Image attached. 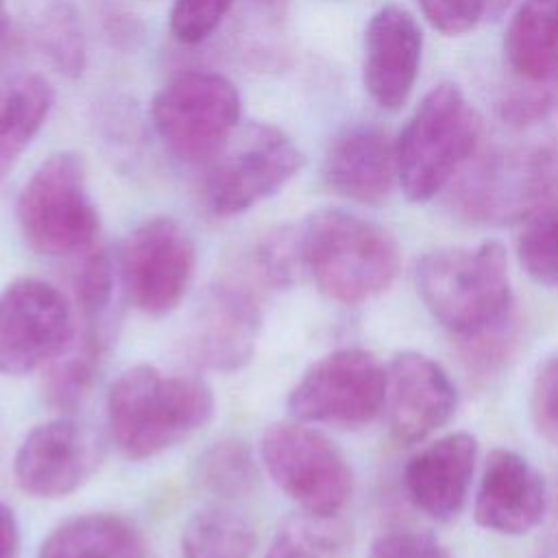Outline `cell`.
<instances>
[{
	"instance_id": "33",
	"label": "cell",
	"mask_w": 558,
	"mask_h": 558,
	"mask_svg": "<svg viewBox=\"0 0 558 558\" xmlns=\"http://www.w3.org/2000/svg\"><path fill=\"white\" fill-rule=\"evenodd\" d=\"M233 0H174L170 11V31L181 44H198L207 39Z\"/></svg>"
},
{
	"instance_id": "6",
	"label": "cell",
	"mask_w": 558,
	"mask_h": 558,
	"mask_svg": "<svg viewBox=\"0 0 558 558\" xmlns=\"http://www.w3.org/2000/svg\"><path fill=\"white\" fill-rule=\"evenodd\" d=\"M15 218L24 242L39 255L78 257L96 246L98 211L78 153L50 155L24 183Z\"/></svg>"
},
{
	"instance_id": "22",
	"label": "cell",
	"mask_w": 558,
	"mask_h": 558,
	"mask_svg": "<svg viewBox=\"0 0 558 558\" xmlns=\"http://www.w3.org/2000/svg\"><path fill=\"white\" fill-rule=\"evenodd\" d=\"M37 558H144L140 532L122 517L96 512L59 525Z\"/></svg>"
},
{
	"instance_id": "28",
	"label": "cell",
	"mask_w": 558,
	"mask_h": 558,
	"mask_svg": "<svg viewBox=\"0 0 558 558\" xmlns=\"http://www.w3.org/2000/svg\"><path fill=\"white\" fill-rule=\"evenodd\" d=\"M116 286H120L116 262H111V257L100 246L78 255L72 275V290L83 320H107Z\"/></svg>"
},
{
	"instance_id": "24",
	"label": "cell",
	"mask_w": 558,
	"mask_h": 558,
	"mask_svg": "<svg viewBox=\"0 0 558 558\" xmlns=\"http://www.w3.org/2000/svg\"><path fill=\"white\" fill-rule=\"evenodd\" d=\"M54 92L44 76L28 74L0 89V181L41 129Z\"/></svg>"
},
{
	"instance_id": "12",
	"label": "cell",
	"mask_w": 558,
	"mask_h": 558,
	"mask_svg": "<svg viewBox=\"0 0 558 558\" xmlns=\"http://www.w3.org/2000/svg\"><path fill=\"white\" fill-rule=\"evenodd\" d=\"M74 316L63 292L35 277L0 292V375H26L46 366L72 338Z\"/></svg>"
},
{
	"instance_id": "37",
	"label": "cell",
	"mask_w": 558,
	"mask_h": 558,
	"mask_svg": "<svg viewBox=\"0 0 558 558\" xmlns=\"http://www.w3.org/2000/svg\"><path fill=\"white\" fill-rule=\"evenodd\" d=\"M20 527L13 510L0 501V558H17Z\"/></svg>"
},
{
	"instance_id": "9",
	"label": "cell",
	"mask_w": 558,
	"mask_h": 558,
	"mask_svg": "<svg viewBox=\"0 0 558 558\" xmlns=\"http://www.w3.org/2000/svg\"><path fill=\"white\" fill-rule=\"evenodd\" d=\"M113 262L126 301L148 316H166L194 277L196 246L174 218L155 216L126 233Z\"/></svg>"
},
{
	"instance_id": "23",
	"label": "cell",
	"mask_w": 558,
	"mask_h": 558,
	"mask_svg": "<svg viewBox=\"0 0 558 558\" xmlns=\"http://www.w3.org/2000/svg\"><path fill=\"white\" fill-rule=\"evenodd\" d=\"M26 31L57 72L76 78L85 70V35L74 0H22Z\"/></svg>"
},
{
	"instance_id": "3",
	"label": "cell",
	"mask_w": 558,
	"mask_h": 558,
	"mask_svg": "<svg viewBox=\"0 0 558 558\" xmlns=\"http://www.w3.org/2000/svg\"><path fill=\"white\" fill-rule=\"evenodd\" d=\"M305 275L336 303L357 305L397 277L399 246L379 225L344 211L318 209L299 227Z\"/></svg>"
},
{
	"instance_id": "19",
	"label": "cell",
	"mask_w": 558,
	"mask_h": 558,
	"mask_svg": "<svg viewBox=\"0 0 558 558\" xmlns=\"http://www.w3.org/2000/svg\"><path fill=\"white\" fill-rule=\"evenodd\" d=\"M477 440L466 432L447 434L414 453L403 471L410 499L438 521L453 519L473 477Z\"/></svg>"
},
{
	"instance_id": "29",
	"label": "cell",
	"mask_w": 558,
	"mask_h": 558,
	"mask_svg": "<svg viewBox=\"0 0 558 558\" xmlns=\"http://www.w3.org/2000/svg\"><path fill=\"white\" fill-rule=\"evenodd\" d=\"M517 253L534 281L558 286V198L525 220Z\"/></svg>"
},
{
	"instance_id": "8",
	"label": "cell",
	"mask_w": 558,
	"mask_h": 558,
	"mask_svg": "<svg viewBox=\"0 0 558 558\" xmlns=\"http://www.w3.org/2000/svg\"><path fill=\"white\" fill-rule=\"evenodd\" d=\"M150 118L168 150L185 163H209L240 120V94L214 72H183L153 98Z\"/></svg>"
},
{
	"instance_id": "35",
	"label": "cell",
	"mask_w": 558,
	"mask_h": 558,
	"mask_svg": "<svg viewBox=\"0 0 558 558\" xmlns=\"http://www.w3.org/2000/svg\"><path fill=\"white\" fill-rule=\"evenodd\" d=\"M514 320L504 327H497L488 333L462 340V353L469 368L482 377L495 373L512 353L514 347Z\"/></svg>"
},
{
	"instance_id": "38",
	"label": "cell",
	"mask_w": 558,
	"mask_h": 558,
	"mask_svg": "<svg viewBox=\"0 0 558 558\" xmlns=\"http://www.w3.org/2000/svg\"><path fill=\"white\" fill-rule=\"evenodd\" d=\"M4 28H7V7H4V0H0V41L4 37Z\"/></svg>"
},
{
	"instance_id": "1",
	"label": "cell",
	"mask_w": 558,
	"mask_h": 558,
	"mask_svg": "<svg viewBox=\"0 0 558 558\" xmlns=\"http://www.w3.org/2000/svg\"><path fill=\"white\" fill-rule=\"evenodd\" d=\"M214 414L211 388L194 375H166L150 364L124 371L107 395L116 445L133 460L153 458L185 440Z\"/></svg>"
},
{
	"instance_id": "32",
	"label": "cell",
	"mask_w": 558,
	"mask_h": 558,
	"mask_svg": "<svg viewBox=\"0 0 558 558\" xmlns=\"http://www.w3.org/2000/svg\"><path fill=\"white\" fill-rule=\"evenodd\" d=\"M501 118L514 126L549 124L558 137V81L549 85H536L527 92L510 94L499 105Z\"/></svg>"
},
{
	"instance_id": "13",
	"label": "cell",
	"mask_w": 558,
	"mask_h": 558,
	"mask_svg": "<svg viewBox=\"0 0 558 558\" xmlns=\"http://www.w3.org/2000/svg\"><path fill=\"white\" fill-rule=\"evenodd\" d=\"M262 329L259 290L242 277L209 286L190 320L185 347L194 364L220 373L244 368Z\"/></svg>"
},
{
	"instance_id": "20",
	"label": "cell",
	"mask_w": 558,
	"mask_h": 558,
	"mask_svg": "<svg viewBox=\"0 0 558 558\" xmlns=\"http://www.w3.org/2000/svg\"><path fill=\"white\" fill-rule=\"evenodd\" d=\"M504 54L510 70L530 85L558 81V0H523L514 11Z\"/></svg>"
},
{
	"instance_id": "11",
	"label": "cell",
	"mask_w": 558,
	"mask_h": 558,
	"mask_svg": "<svg viewBox=\"0 0 558 558\" xmlns=\"http://www.w3.org/2000/svg\"><path fill=\"white\" fill-rule=\"evenodd\" d=\"M386 403V371L364 349H338L312 364L288 397L301 423L364 425Z\"/></svg>"
},
{
	"instance_id": "31",
	"label": "cell",
	"mask_w": 558,
	"mask_h": 558,
	"mask_svg": "<svg viewBox=\"0 0 558 558\" xmlns=\"http://www.w3.org/2000/svg\"><path fill=\"white\" fill-rule=\"evenodd\" d=\"M425 20L442 35L471 31L482 20L501 15L514 0H416Z\"/></svg>"
},
{
	"instance_id": "18",
	"label": "cell",
	"mask_w": 558,
	"mask_h": 558,
	"mask_svg": "<svg viewBox=\"0 0 558 558\" xmlns=\"http://www.w3.org/2000/svg\"><path fill=\"white\" fill-rule=\"evenodd\" d=\"M397 153L388 133L371 122L344 126L323 159L325 185L349 201L377 205L392 192Z\"/></svg>"
},
{
	"instance_id": "21",
	"label": "cell",
	"mask_w": 558,
	"mask_h": 558,
	"mask_svg": "<svg viewBox=\"0 0 558 558\" xmlns=\"http://www.w3.org/2000/svg\"><path fill=\"white\" fill-rule=\"evenodd\" d=\"M107 349L105 323L83 320V327H74L65 347L46 364L41 377V397L46 405L63 414L74 412L89 395Z\"/></svg>"
},
{
	"instance_id": "26",
	"label": "cell",
	"mask_w": 558,
	"mask_h": 558,
	"mask_svg": "<svg viewBox=\"0 0 558 558\" xmlns=\"http://www.w3.org/2000/svg\"><path fill=\"white\" fill-rule=\"evenodd\" d=\"M194 482L211 497L244 499L259 488L262 475L251 447L244 440L225 438L196 458Z\"/></svg>"
},
{
	"instance_id": "4",
	"label": "cell",
	"mask_w": 558,
	"mask_h": 558,
	"mask_svg": "<svg viewBox=\"0 0 558 558\" xmlns=\"http://www.w3.org/2000/svg\"><path fill=\"white\" fill-rule=\"evenodd\" d=\"M447 187V207L464 222L504 227L530 220L558 198V146L490 148L466 161Z\"/></svg>"
},
{
	"instance_id": "36",
	"label": "cell",
	"mask_w": 558,
	"mask_h": 558,
	"mask_svg": "<svg viewBox=\"0 0 558 558\" xmlns=\"http://www.w3.org/2000/svg\"><path fill=\"white\" fill-rule=\"evenodd\" d=\"M368 558H451L447 547L427 532H412V530H397L381 534L371 551Z\"/></svg>"
},
{
	"instance_id": "34",
	"label": "cell",
	"mask_w": 558,
	"mask_h": 558,
	"mask_svg": "<svg viewBox=\"0 0 558 558\" xmlns=\"http://www.w3.org/2000/svg\"><path fill=\"white\" fill-rule=\"evenodd\" d=\"M530 412L538 434L558 445V355L547 360L538 371L532 386Z\"/></svg>"
},
{
	"instance_id": "5",
	"label": "cell",
	"mask_w": 558,
	"mask_h": 558,
	"mask_svg": "<svg viewBox=\"0 0 558 558\" xmlns=\"http://www.w3.org/2000/svg\"><path fill=\"white\" fill-rule=\"evenodd\" d=\"M482 118L451 83L429 89L397 144V179L410 201L423 203L445 190L473 157Z\"/></svg>"
},
{
	"instance_id": "17",
	"label": "cell",
	"mask_w": 558,
	"mask_h": 558,
	"mask_svg": "<svg viewBox=\"0 0 558 558\" xmlns=\"http://www.w3.org/2000/svg\"><path fill=\"white\" fill-rule=\"evenodd\" d=\"M545 508L541 473L517 451H490L475 497V521L497 534L521 536L543 521Z\"/></svg>"
},
{
	"instance_id": "14",
	"label": "cell",
	"mask_w": 558,
	"mask_h": 558,
	"mask_svg": "<svg viewBox=\"0 0 558 558\" xmlns=\"http://www.w3.org/2000/svg\"><path fill=\"white\" fill-rule=\"evenodd\" d=\"M105 447L98 432L74 418H54L26 434L13 460L17 486L41 499L74 493L98 469Z\"/></svg>"
},
{
	"instance_id": "16",
	"label": "cell",
	"mask_w": 558,
	"mask_h": 558,
	"mask_svg": "<svg viewBox=\"0 0 558 558\" xmlns=\"http://www.w3.org/2000/svg\"><path fill=\"white\" fill-rule=\"evenodd\" d=\"M423 52V33L412 13L386 4L368 20L364 31L362 81L371 100L397 111L412 94Z\"/></svg>"
},
{
	"instance_id": "30",
	"label": "cell",
	"mask_w": 558,
	"mask_h": 558,
	"mask_svg": "<svg viewBox=\"0 0 558 558\" xmlns=\"http://www.w3.org/2000/svg\"><path fill=\"white\" fill-rule=\"evenodd\" d=\"M96 126L109 155L120 163H131L140 155L142 122L131 100L113 96L100 102L96 113Z\"/></svg>"
},
{
	"instance_id": "25",
	"label": "cell",
	"mask_w": 558,
	"mask_h": 558,
	"mask_svg": "<svg viewBox=\"0 0 558 558\" xmlns=\"http://www.w3.org/2000/svg\"><path fill=\"white\" fill-rule=\"evenodd\" d=\"M257 536L248 519L227 506L198 510L181 532L185 558H251Z\"/></svg>"
},
{
	"instance_id": "2",
	"label": "cell",
	"mask_w": 558,
	"mask_h": 558,
	"mask_svg": "<svg viewBox=\"0 0 558 558\" xmlns=\"http://www.w3.org/2000/svg\"><path fill=\"white\" fill-rule=\"evenodd\" d=\"M416 286L432 316L460 340L514 320L508 262L499 242L425 253L416 262Z\"/></svg>"
},
{
	"instance_id": "27",
	"label": "cell",
	"mask_w": 558,
	"mask_h": 558,
	"mask_svg": "<svg viewBox=\"0 0 558 558\" xmlns=\"http://www.w3.org/2000/svg\"><path fill=\"white\" fill-rule=\"evenodd\" d=\"M351 530L338 514L301 512L290 517L264 558H347Z\"/></svg>"
},
{
	"instance_id": "10",
	"label": "cell",
	"mask_w": 558,
	"mask_h": 558,
	"mask_svg": "<svg viewBox=\"0 0 558 558\" xmlns=\"http://www.w3.org/2000/svg\"><path fill=\"white\" fill-rule=\"evenodd\" d=\"M262 460L275 484L305 512L338 514L353 493L342 451L303 423H272L262 436Z\"/></svg>"
},
{
	"instance_id": "15",
	"label": "cell",
	"mask_w": 558,
	"mask_h": 558,
	"mask_svg": "<svg viewBox=\"0 0 558 558\" xmlns=\"http://www.w3.org/2000/svg\"><path fill=\"white\" fill-rule=\"evenodd\" d=\"M456 386L432 357L403 351L386 368L388 423L401 442H418L442 427L456 410Z\"/></svg>"
},
{
	"instance_id": "7",
	"label": "cell",
	"mask_w": 558,
	"mask_h": 558,
	"mask_svg": "<svg viewBox=\"0 0 558 558\" xmlns=\"http://www.w3.org/2000/svg\"><path fill=\"white\" fill-rule=\"evenodd\" d=\"M303 163L305 157L290 135L272 124L251 122L209 161L203 203L216 218L238 216L277 194Z\"/></svg>"
}]
</instances>
